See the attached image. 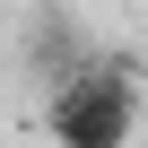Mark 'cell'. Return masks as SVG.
Segmentation results:
<instances>
[{
	"label": "cell",
	"mask_w": 148,
	"mask_h": 148,
	"mask_svg": "<svg viewBox=\"0 0 148 148\" xmlns=\"http://www.w3.org/2000/svg\"><path fill=\"white\" fill-rule=\"evenodd\" d=\"M131 131H139V70H122V61L70 70L52 87V105H44L52 148H131Z\"/></svg>",
	"instance_id": "obj_1"
}]
</instances>
